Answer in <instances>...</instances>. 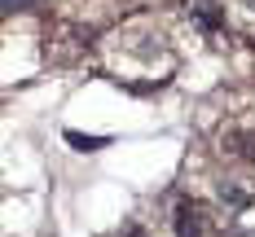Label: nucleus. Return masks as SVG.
I'll use <instances>...</instances> for the list:
<instances>
[{
	"label": "nucleus",
	"instance_id": "39448f33",
	"mask_svg": "<svg viewBox=\"0 0 255 237\" xmlns=\"http://www.w3.org/2000/svg\"><path fill=\"white\" fill-rule=\"evenodd\" d=\"M220 198L233 202V207H247V193H238V189H229V184H220Z\"/></svg>",
	"mask_w": 255,
	"mask_h": 237
},
{
	"label": "nucleus",
	"instance_id": "6e6552de",
	"mask_svg": "<svg viewBox=\"0 0 255 237\" xmlns=\"http://www.w3.org/2000/svg\"><path fill=\"white\" fill-rule=\"evenodd\" d=\"M247 4H251V9H255V0H247Z\"/></svg>",
	"mask_w": 255,
	"mask_h": 237
},
{
	"label": "nucleus",
	"instance_id": "f257e3e1",
	"mask_svg": "<svg viewBox=\"0 0 255 237\" xmlns=\"http://www.w3.org/2000/svg\"><path fill=\"white\" fill-rule=\"evenodd\" d=\"M172 229H176V237H207L203 207H198V202H180L176 215H172Z\"/></svg>",
	"mask_w": 255,
	"mask_h": 237
},
{
	"label": "nucleus",
	"instance_id": "0eeeda50",
	"mask_svg": "<svg viewBox=\"0 0 255 237\" xmlns=\"http://www.w3.org/2000/svg\"><path fill=\"white\" fill-rule=\"evenodd\" d=\"M124 237H150V233H145V229H136V224H132V229H124Z\"/></svg>",
	"mask_w": 255,
	"mask_h": 237
},
{
	"label": "nucleus",
	"instance_id": "7ed1b4c3",
	"mask_svg": "<svg viewBox=\"0 0 255 237\" xmlns=\"http://www.w3.org/2000/svg\"><path fill=\"white\" fill-rule=\"evenodd\" d=\"M66 141H71V150H79V154H93V150L110 145L106 136H88V132H75V128H66Z\"/></svg>",
	"mask_w": 255,
	"mask_h": 237
},
{
	"label": "nucleus",
	"instance_id": "f03ea898",
	"mask_svg": "<svg viewBox=\"0 0 255 237\" xmlns=\"http://www.w3.org/2000/svg\"><path fill=\"white\" fill-rule=\"evenodd\" d=\"M189 9H194V22L207 26V31H216V26L225 22V13L216 9V0H189Z\"/></svg>",
	"mask_w": 255,
	"mask_h": 237
},
{
	"label": "nucleus",
	"instance_id": "20e7f679",
	"mask_svg": "<svg viewBox=\"0 0 255 237\" xmlns=\"http://www.w3.org/2000/svg\"><path fill=\"white\" fill-rule=\"evenodd\" d=\"M31 4H40V0H0L4 13H22V9H31Z\"/></svg>",
	"mask_w": 255,
	"mask_h": 237
},
{
	"label": "nucleus",
	"instance_id": "423d86ee",
	"mask_svg": "<svg viewBox=\"0 0 255 237\" xmlns=\"http://www.w3.org/2000/svg\"><path fill=\"white\" fill-rule=\"evenodd\" d=\"M242 141H247V150H242V154H247V158H255V136H242Z\"/></svg>",
	"mask_w": 255,
	"mask_h": 237
}]
</instances>
